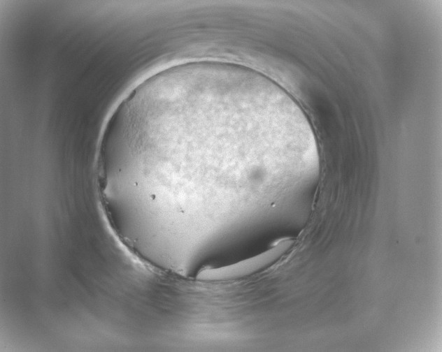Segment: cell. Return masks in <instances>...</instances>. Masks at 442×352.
I'll use <instances>...</instances> for the list:
<instances>
[{"label":"cell","mask_w":442,"mask_h":352,"mask_svg":"<svg viewBox=\"0 0 442 352\" xmlns=\"http://www.w3.org/2000/svg\"><path fill=\"white\" fill-rule=\"evenodd\" d=\"M294 244V240L285 238L269 249L235 264L202 270L198 278L204 280L224 279L254 273L279 259Z\"/></svg>","instance_id":"6da1fadb"}]
</instances>
